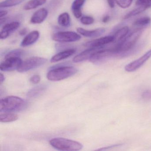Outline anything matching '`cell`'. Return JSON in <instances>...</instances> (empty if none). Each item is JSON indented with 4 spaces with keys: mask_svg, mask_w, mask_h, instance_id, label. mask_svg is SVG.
Instances as JSON below:
<instances>
[{
    "mask_svg": "<svg viewBox=\"0 0 151 151\" xmlns=\"http://www.w3.org/2000/svg\"><path fill=\"white\" fill-rule=\"evenodd\" d=\"M27 102L22 98L16 96H9L0 101V112L13 113L25 109Z\"/></svg>",
    "mask_w": 151,
    "mask_h": 151,
    "instance_id": "6da1fadb",
    "label": "cell"
},
{
    "mask_svg": "<svg viewBox=\"0 0 151 151\" xmlns=\"http://www.w3.org/2000/svg\"><path fill=\"white\" fill-rule=\"evenodd\" d=\"M49 143L53 147L60 151H77L83 148L80 142L65 138H54L50 140Z\"/></svg>",
    "mask_w": 151,
    "mask_h": 151,
    "instance_id": "7a4b0ae2",
    "label": "cell"
},
{
    "mask_svg": "<svg viewBox=\"0 0 151 151\" xmlns=\"http://www.w3.org/2000/svg\"><path fill=\"white\" fill-rule=\"evenodd\" d=\"M77 69L70 66L58 67L50 70L47 77L51 81H61L74 76L77 72Z\"/></svg>",
    "mask_w": 151,
    "mask_h": 151,
    "instance_id": "3957f363",
    "label": "cell"
},
{
    "mask_svg": "<svg viewBox=\"0 0 151 151\" xmlns=\"http://www.w3.org/2000/svg\"><path fill=\"white\" fill-rule=\"evenodd\" d=\"M54 41L60 43H71L80 40L81 36L76 32L71 31L58 32L52 36Z\"/></svg>",
    "mask_w": 151,
    "mask_h": 151,
    "instance_id": "277c9868",
    "label": "cell"
},
{
    "mask_svg": "<svg viewBox=\"0 0 151 151\" xmlns=\"http://www.w3.org/2000/svg\"><path fill=\"white\" fill-rule=\"evenodd\" d=\"M47 60L40 57H32L25 60L17 69L18 72L23 73L40 67L46 63Z\"/></svg>",
    "mask_w": 151,
    "mask_h": 151,
    "instance_id": "5b68a950",
    "label": "cell"
},
{
    "mask_svg": "<svg viewBox=\"0 0 151 151\" xmlns=\"http://www.w3.org/2000/svg\"><path fill=\"white\" fill-rule=\"evenodd\" d=\"M22 60L18 57H11L5 59L1 63L0 69L3 71H11L18 69L22 63Z\"/></svg>",
    "mask_w": 151,
    "mask_h": 151,
    "instance_id": "8992f818",
    "label": "cell"
},
{
    "mask_svg": "<svg viewBox=\"0 0 151 151\" xmlns=\"http://www.w3.org/2000/svg\"><path fill=\"white\" fill-rule=\"evenodd\" d=\"M151 57V49H150L140 58L126 65L124 69L126 71L129 72L136 71L139 69Z\"/></svg>",
    "mask_w": 151,
    "mask_h": 151,
    "instance_id": "52a82bcc",
    "label": "cell"
},
{
    "mask_svg": "<svg viewBox=\"0 0 151 151\" xmlns=\"http://www.w3.org/2000/svg\"><path fill=\"white\" fill-rule=\"evenodd\" d=\"M106 46L100 47H89L88 49L83 51L79 54L76 55L73 59V61L74 63H80L85 61L90 60L91 57L96 52L101 49H103Z\"/></svg>",
    "mask_w": 151,
    "mask_h": 151,
    "instance_id": "ba28073f",
    "label": "cell"
},
{
    "mask_svg": "<svg viewBox=\"0 0 151 151\" xmlns=\"http://www.w3.org/2000/svg\"><path fill=\"white\" fill-rule=\"evenodd\" d=\"M114 36H108L102 37L97 39L91 40L84 44V46L88 47H100L106 46L114 42Z\"/></svg>",
    "mask_w": 151,
    "mask_h": 151,
    "instance_id": "9c48e42d",
    "label": "cell"
},
{
    "mask_svg": "<svg viewBox=\"0 0 151 151\" xmlns=\"http://www.w3.org/2000/svg\"><path fill=\"white\" fill-rule=\"evenodd\" d=\"M20 23L18 22H13L7 24L3 26L0 33V39L5 40L20 27Z\"/></svg>",
    "mask_w": 151,
    "mask_h": 151,
    "instance_id": "30bf717a",
    "label": "cell"
},
{
    "mask_svg": "<svg viewBox=\"0 0 151 151\" xmlns=\"http://www.w3.org/2000/svg\"><path fill=\"white\" fill-rule=\"evenodd\" d=\"M77 32L79 34L86 37L96 38L100 37L105 33L106 30L104 28H99L92 30H88L82 28H78Z\"/></svg>",
    "mask_w": 151,
    "mask_h": 151,
    "instance_id": "8fae6325",
    "label": "cell"
},
{
    "mask_svg": "<svg viewBox=\"0 0 151 151\" xmlns=\"http://www.w3.org/2000/svg\"><path fill=\"white\" fill-rule=\"evenodd\" d=\"M48 10L45 8H41L33 14L30 19L32 24H40L43 23L48 16Z\"/></svg>",
    "mask_w": 151,
    "mask_h": 151,
    "instance_id": "7c38bea8",
    "label": "cell"
},
{
    "mask_svg": "<svg viewBox=\"0 0 151 151\" xmlns=\"http://www.w3.org/2000/svg\"><path fill=\"white\" fill-rule=\"evenodd\" d=\"M40 37V32L35 30L26 35L21 43V46L27 47L35 44Z\"/></svg>",
    "mask_w": 151,
    "mask_h": 151,
    "instance_id": "4fadbf2b",
    "label": "cell"
},
{
    "mask_svg": "<svg viewBox=\"0 0 151 151\" xmlns=\"http://www.w3.org/2000/svg\"><path fill=\"white\" fill-rule=\"evenodd\" d=\"M76 52V50L74 48L66 49L54 55L51 59V62L52 63L58 62L69 58L71 55H73Z\"/></svg>",
    "mask_w": 151,
    "mask_h": 151,
    "instance_id": "5bb4252c",
    "label": "cell"
},
{
    "mask_svg": "<svg viewBox=\"0 0 151 151\" xmlns=\"http://www.w3.org/2000/svg\"><path fill=\"white\" fill-rule=\"evenodd\" d=\"M86 0H74L71 5V10L74 16L77 18L82 17V8Z\"/></svg>",
    "mask_w": 151,
    "mask_h": 151,
    "instance_id": "9a60e30c",
    "label": "cell"
},
{
    "mask_svg": "<svg viewBox=\"0 0 151 151\" xmlns=\"http://www.w3.org/2000/svg\"><path fill=\"white\" fill-rule=\"evenodd\" d=\"M129 32V29L128 26H124L117 30L113 36L114 41L113 43L117 44L123 40Z\"/></svg>",
    "mask_w": 151,
    "mask_h": 151,
    "instance_id": "2e32d148",
    "label": "cell"
},
{
    "mask_svg": "<svg viewBox=\"0 0 151 151\" xmlns=\"http://www.w3.org/2000/svg\"><path fill=\"white\" fill-rule=\"evenodd\" d=\"M47 86L46 85H40L34 87L28 91L27 96L30 99L37 98L44 93L47 88Z\"/></svg>",
    "mask_w": 151,
    "mask_h": 151,
    "instance_id": "e0dca14e",
    "label": "cell"
},
{
    "mask_svg": "<svg viewBox=\"0 0 151 151\" xmlns=\"http://www.w3.org/2000/svg\"><path fill=\"white\" fill-rule=\"evenodd\" d=\"M151 7V3L148 4H145V5H140L139 7L133 9L132 11L128 13L124 17L125 19H129V18L135 16L137 15L141 14L142 12L145 11L147 9Z\"/></svg>",
    "mask_w": 151,
    "mask_h": 151,
    "instance_id": "ac0fdd59",
    "label": "cell"
},
{
    "mask_svg": "<svg viewBox=\"0 0 151 151\" xmlns=\"http://www.w3.org/2000/svg\"><path fill=\"white\" fill-rule=\"evenodd\" d=\"M58 23L62 27L68 28L70 26L71 20L68 13L64 12L58 17Z\"/></svg>",
    "mask_w": 151,
    "mask_h": 151,
    "instance_id": "d6986e66",
    "label": "cell"
},
{
    "mask_svg": "<svg viewBox=\"0 0 151 151\" xmlns=\"http://www.w3.org/2000/svg\"><path fill=\"white\" fill-rule=\"evenodd\" d=\"M47 0H30L25 4L23 9L25 10H30L35 9L45 4Z\"/></svg>",
    "mask_w": 151,
    "mask_h": 151,
    "instance_id": "ffe728a7",
    "label": "cell"
},
{
    "mask_svg": "<svg viewBox=\"0 0 151 151\" xmlns=\"http://www.w3.org/2000/svg\"><path fill=\"white\" fill-rule=\"evenodd\" d=\"M18 119L17 115L14 113H4L0 115V121L1 122H10L17 121Z\"/></svg>",
    "mask_w": 151,
    "mask_h": 151,
    "instance_id": "44dd1931",
    "label": "cell"
},
{
    "mask_svg": "<svg viewBox=\"0 0 151 151\" xmlns=\"http://www.w3.org/2000/svg\"><path fill=\"white\" fill-rule=\"evenodd\" d=\"M151 19L148 17H144L136 20L133 22V25L138 28H144L148 26L151 23Z\"/></svg>",
    "mask_w": 151,
    "mask_h": 151,
    "instance_id": "7402d4cb",
    "label": "cell"
},
{
    "mask_svg": "<svg viewBox=\"0 0 151 151\" xmlns=\"http://www.w3.org/2000/svg\"><path fill=\"white\" fill-rule=\"evenodd\" d=\"M25 0H5L0 4L1 8H9L17 6L22 3Z\"/></svg>",
    "mask_w": 151,
    "mask_h": 151,
    "instance_id": "603a6c76",
    "label": "cell"
},
{
    "mask_svg": "<svg viewBox=\"0 0 151 151\" xmlns=\"http://www.w3.org/2000/svg\"><path fill=\"white\" fill-rule=\"evenodd\" d=\"M24 53V51L22 50V49H14V50H12V51L9 52L6 55V56H5V59L11 58V57H18V58H20L21 56L23 55Z\"/></svg>",
    "mask_w": 151,
    "mask_h": 151,
    "instance_id": "cb8c5ba5",
    "label": "cell"
},
{
    "mask_svg": "<svg viewBox=\"0 0 151 151\" xmlns=\"http://www.w3.org/2000/svg\"><path fill=\"white\" fill-rule=\"evenodd\" d=\"M133 0H115L119 6L123 9H126L131 5Z\"/></svg>",
    "mask_w": 151,
    "mask_h": 151,
    "instance_id": "d4e9b609",
    "label": "cell"
},
{
    "mask_svg": "<svg viewBox=\"0 0 151 151\" xmlns=\"http://www.w3.org/2000/svg\"><path fill=\"white\" fill-rule=\"evenodd\" d=\"M80 22L84 25H89L92 24L94 22V18L91 16H85L80 18Z\"/></svg>",
    "mask_w": 151,
    "mask_h": 151,
    "instance_id": "484cf974",
    "label": "cell"
},
{
    "mask_svg": "<svg viewBox=\"0 0 151 151\" xmlns=\"http://www.w3.org/2000/svg\"><path fill=\"white\" fill-rule=\"evenodd\" d=\"M141 98L145 101H151V90L147 89L143 91L141 94Z\"/></svg>",
    "mask_w": 151,
    "mask_h": 151,
    "instance_id": "4316f807",
    "label": "cell"
},
{
    "mask_svg": "<svg viewBox=\"0 0 151 151\" xmlns=\"http://www.w3.org/2000/svg\"><path fill=\"white\" fill-rule=\"evenodd\" d=\"M41 78L39 75H35L31 77L30 81L33 84H37L40 82Z\"/></svg>",
    "mask_w": 151,
    "mask_h": 151,
    "instance_id": "83f0119b",
    "label": "cell"
},
{
    "mask_svg": "<svg viewBox=\"0 0 151 151\" xmlns=\"http://www.w3.org/2000/svg\"><path fill=\"white\" fill-rule=\"evenodd\" d=\"M151 3V0H137L136 2L137 6L145 5Z\"/></svg>",
    "mask_w": 151,
    "mask_h": 151,
    "instance_id": "f1b7e54d",
    "label": "cell"
},
{
    "mask_svg": "<svg viewBox=\"0 0 151 151\" xmlns=\"http://www.w3.org/2000/svg\"><path fill=\"white\" fill-rule=\"evenodd\" d=\"M121 144H116V145H113L110 146H108L107 147H102V148H100V149H98V150H108L109 148H113V147H119L121 145Z\"/></svg>",
    "mask_w": 151,
    "mask_h": 151,
    "instance_id": "f546056e",
    "label": "cell"
},
{
    "mask_svg": "<svg viewBox=\"0 0 151 151\" xmlns=\"http://www.w3.org/2000/svg\"><path fill=\"white\" fill-rule=\"evenodd\" d=\"M62 0H53L51 2V6L54 7L56 6L59 5L60 3L61 2Z\"/></svg>",
    "mask_w": 151,
    "mask_h": 151,
    "instance_id": "4dcf8cb0",
    "label": "cell"
},
{
    "mask_svg": "<svg viewBox=\"0 0 151 151\" xmlns=\"http://www.w3.org/2000/svg\"><path fill=\"white\" fill-rule=\"evenodd\" d=\"M115 0H107L108 4L111 8H114L115 7Z\"/></svg>",
    "mask_w": 151,
    "mask_h": 151,
    "instance_id": "1f68e13d",
    "label": "cell"
},
{
    "mask_svg": "<svg viewBox=\"0 0 151 151\" xmlns=\"http://www.w3.org/2000/svg\"><path fill=\"white\" fill-rule=\"evenodd\" d=\"M8 14L7 11L6 10H1L0 11V18H3L6 16Z\"/></svg>",
    "mask_w": 151,
    "mask_h": 151,
    "instance_id": "d6a6232c",
    "label": "cell"
},
{
    "mask_svg": "<svg viewBox=\"0 0 151 151\" xmlns=\"http://www.w3.org/2000/svg\"><path fill=\"white\" fill-rule=\"evenodd\" d=\"M27 32V29H23L19 32V35L21 36H24Z\"/></svg>",
    "mask_w": 151,
    "mask_h": 151,
    "instance_id": "836d02e7",
    "label": "cell"
},
{
    "mask_svg": "<svg viewBox=\"0 0 151 151\" xmlns=\"http://www.w3.org/2000/svg\"><path fill=\"white\" fill-rule=\"evenodd\" d=\"M109 19H110V17H109V16L108 15H106L102 18V21L103 23H106L107 22H109Z\"/></svg>",
    "mask_w": 151,
    "mask_h": 151,
    "instance_id": "e575fe53",
    "label": "cell"
},
{
    "mask_svg": "<svg viewBox=\"0 0 151 151\" xmlns=\"http://www.w3.org/2000/svg\"><path fill=\"white\" fill-rule=\"evenodd\" d=\"M5 80V77L4 76V75L2 73H0V83L1 84H2V83L4 82Z\"/></svg>",
    "mask_w": 151,
    "mask_h": 151,
    "instance_id": "d590c367",
    "label": "cell"
}]
</instances>
